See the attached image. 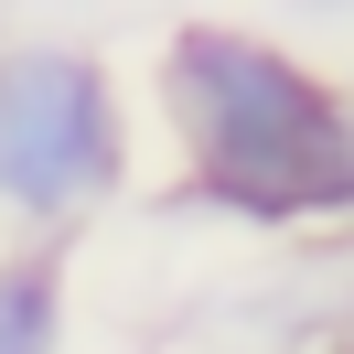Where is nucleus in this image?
<instances>
[{"mask_svg":"<svg viewBox=\"0 0 354 354\" xmlns=\"http://www.w3.org/2000/svg\"><path fill=\"white\" fill-rule=\"evenodd\" d=\"M279 11H301V22H354V0H279Z\"/></svg>","mask_w":354,"mask_h":354,"instance_id":"nucleus-4","label":"nucleus"},{"mask_svg":"<svg viewBox=\"0 0 354 354\" xmlns=\"http://www.w3.org/2000/svg\"><path fill=\"white\" fill-rule=\"evenodd\" d=\"M151 108L172 129L194 215L258 225V236L354 225V97L279 32L215 22V11L172 22L151 54Z\"/></svg>","mask_w":354,"mask_h":354,"instance_id":"nucleus-1","label":"nucleus"},{"mask_svg":"<svg viewBox=\"0 0 354 354\" xmlns=\"http://www.w3.org/2000/svg\"><path fill=\"white\" fill-rule=\"evenodd\" d=\"M129 194V97L108 54L65 32H0V215L22 236H75Z\"/></svg>","mask_w":354,"mask_h":354,"instance_id":"nucleus-2","label":"nucleus"},{"mask_svg":"<svg viewBox=\"0 0 354 354\" xmlns=\"http://www.w3.org/2000/svg\"><path fill=\"white\" fill-rule=\"evenodd\" d=\"M0 354H65V258H54V236L0 247Z\"/></svg>","mask_w":354,"mask_h":354,"instance_id":"nucleus-3","label":"nucleus"},{"mask_svg":"<svg viewBox=\"0 0 354 354\" xmlns=\"http://www.w3.org/2000/svg\"><path fill=\"white\" fill-rule=\"evenodd\" d=\"M344 97H354V86H344Z\"/></svg>","mask_w":354,"mask_h":354,"instance_id":"nucleus-5","label":"nucleus"}]
</instances>
